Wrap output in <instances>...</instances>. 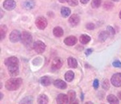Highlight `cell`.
Listing matches in <instances>:
<instances>
[{
    "label": "cell",
    "instance_id": "6",
    "mask_svg": "<svg viewBox=\"0 0 121 104\" xmlns=\"http://www.w3.org/2000/svg\"><path fill=\"white\" fill-rule=\"evenodd\" d=\"M111 82H112L113 86H116V87H120L121 86V74L120 73L115 74L112 77Z\"/></svg>",
    "mask_w": 121,
    "mask_h": 104
},
{
    "label": "cell",
    "instance_id": "40",
    "mask_svg": "<svg viewBox=\"0 0 121 104\" xmlns=\"http://www.w3.org/2000/svg\"><path fill=\"white\" fill-rule=\"evenodd\" d=\"M120 18L121 19V11H120Z\"/></svg>",
    "mask_w": 121,
    "mask_h": 104
},
{
    "label": "cell",
    "instance_id": "22",
    "mask_svg": "<svg viewBox=\"0 0 121 104\" xmlns=\"http://www.w3.org/2000/svg\"><path fill=\"white\" fill-rule=\"evenodd\" d=\"M107 101H108V103H111V104L119 103V99H117L115 95H108V96H107Z\"/></svg>",
    "mask_w": 121,
    "mask_h": 104
},
{
    "label": "cell",
    "instance_id": "21",
    "mask_svg": "<svg viewBox=\"0 0 121 104\" xmlns=\"http://www.w3.org/2000/svg\"><path fill=\"white\" fill-rule=\"evenodd\" d=\"M91 41V37L87 35H82L80 36V43L82 44H86L87 43H89Z\"/></svg>",
    "mask_w": 121,
    "mask_h": 104
},
{
    "label": "cell",
    "instance_id": "3",
    "mask_svg": "<svg viewBox=\"0 0 121 104\" xmlns=\"http://www.w3.org/2000/svg\"><path fill=\"white\" fill-rule=\"evenodd\" d=\"M21 42L23 43V44H24L25 46H29L32 42V36L28 32H23L21 33Z\"/></svg>",
    "mask_w": 121,
    "mask_h": 104
},
{
    "label": "cell",
    "instance_id": "29",
    "mask_svg": "<svg viewBox=\"0 0 121 104\" xmlns=\"http://www.w3.org/2000/svg\"><path fill=\"white\" fill-rule=\"evenodd\" d=\"M66 3H68V4L72 7H75L78 5V1L77 0H66Z\"/></svg>",
    "mask_w": 121,
    "mask_h": 104
},
{
    "label": "cell",
    "instance_id": "10",
    "mask_svg": "<svg viewBox=\"0 0 121 104\" xmlns=\"http://www.w3.org/2000/svg\"><path fill=\"white\" fill-rule=\"evenodd\" d=\"M56 102L59 104H65V103H68L69 101V97L68 95H65V94H60L56 98Z\"/></svg>",
    "mask_w": 121,
    "mask_h": 104
},
{
    "label": "cell",
    "instance_id": "18",
    "mask_svg": "<svg viewBox=\"0 0 121 104\" xmlns=\"http://www.w3.org/2000/svg\"><path fill=\"white\" fill-rule=\"evenodd\" d=\"M23 6H24L25 9L31 10V9L34 8V7H35V2L33 1V0H28V1H26L24 3Z\"/></svg>",
    "mask_w": 121,
    "mask_h": 104
},
{
    "label": "cell",
    "instance_id": "13",
    "mask_svg": "<svg viewBox=\"0 0 121 104\" xmlns=\"http://www.w3.org/2000/svg\"><path fill=\"white\" fill-rule=\"evenodd\" d=\"M53 85L56 86V88H59V89H61V90H65L66 87H67V85L66 83L64 81L62 80H56L55 82H53Z\"/></svg>",
    "mask_w": 121,
    "mask_h": 104
},
{
    "label": "cell",
    "instance_id": "33",
    "mask_svg": "<svg viewBox=\"0 0 121 104\" xmlns=\"http://www.w3.org/2000/svg\"><path fill=\"white\" fill-rule=\"evenodd\" d=\"M99 80L98 79H95V81H94V83H93V86H94V88H95V90H97L99 88Z\"/></svg>",
    "mask_w": 121,
    "mask_h": 104
},
{
    "label": "cell",
    "instance_id": "4",
    "mask_svg": "<svg viewBox=\"0 0 121 104\" xmlns=\"http://www.w3.org/2000/svg\"><path fill=\"white\" fill-rule=\"evenodd\" d=\"M45 44H44V43H43L42 41L40 40H37L36 41V42L33 44V48H34V50L36 51V52H38V53H42V52H44V50H45Z\"/></svg>",
    "mask_w": 121,
    "mask_h": 104
},
{
    "label": "cell",
    "instance_id": "16",
    "mask_svg": "<svg viewBox=\"0 0 121 104\" xmlns=\"http://www.w3.org/2000/svg\"><path fill=\"white\" fill-rule=\"evenodd\" d=\"M109 36H110V34H109L107 31H103V32H101L99 33V40L100 41H105L107 38H108Z\"/></svg>",
    "mask_w": 121,
    "mask_h": 104
},
{
    "label": "cell",
    "instance_id": "27",
    "mask_svg": "<svg viewBox=\"0 0 121 104\" xmlns=\"http://www.w3.org/2000/svg\"><path fill=\"white\" fill-rule=\"evenodd\" d=\"M102 86L104 90H108L110 88V83H109V81L107 79H105L104 81L102 83Z\"/></svg>",
    "mask_w": 121,
    "mask_h": 104
},
{
    "label": "cell",
    "instance_id": "19",
    "mask_svg": "<svg viewBox=\"0 0 121 104\" xmlns=\"http://www.w3.org/2000/svg\"><path fill=\"white\" fill-rule=\"evenodd\" d=\"M37 102L40 104H47L48 103V99L45 95H41L39 96Z\"/></svg>",
    "mask_w": 121,
    "mask_h": 104
},
{
    "label": "cell",
    "instance_id": "26",
    "mask_svg": "<svg viewBox=\"0 0 121 104\" xmlns=\"http://www.w3.org/2000/svg\"><path fill=\"white\" fill-rule=\"evenodd\" d=\"M101 3H102V0H92L91 6H92L93 8H98V7H100Z\"/></svg>",
    "mask_w": 121,
    "mask_h": 104
},
{
    "label": "cell",
    "instance_id": "36",
    "mask_svg": "<svg viewBox=\"0 0 121 104\" xmlns=\"http://www.w3.org/2000/svg\"><path fill=\"white\" fill-rule=\"evenodd\" d=\"M90 0H80V2H81L82 4H86V3H88V2Z\"/></svg>",
    "mask_w": 121,
    "mask_h": 104
},
{
    "label": "cell",
    "instance_id": "1",
    "mask_svg": "<svg viewBox=\"0 0 121 104\" xmlns=\"http://www.w3.org/2000/svg\"><path fill=\"white\" fill-rule=\"evenodd\" d=\"M5 65L8 69V72L11 76L15 77L19 74V60L15 56H11L6 59Z\"/></svg>",
    "mask_w": 121,
    "mask_h": 104
},
{
    "label": "cell",
    "instance_id": "28",
    "mask_svg": "<svg viewBox=\"0 0 121 104\" xmlns=\"http://www.w3.org/2000/svg\"><path fill=\"white\" fill-rule=\"evenodd\" d=\"M103 7L107 10H110L113 7V4L112 3H110V2H106V3H104V5H103Z\"/></svg>",
    "mask_w": 121,
    "mask_h": 104
},
{
    "label": "cell",
    "instance_id": "30",
    "mask_svg": "<svg viewBox=\"0 0 121 104\" xmlns=\"http://www.w3.org/2000/svg\"><path fill=\"white\" fill-rule=\"evenodd\" d=\"M107 31L108 32L109 34H110V36H112V35L115 34V30L113 29V27H112L111 26H108L107 27Z\"/></svg>",
    "mask_w": 121,
    "mask_h": 104
},
{
    "label": "cell",
    "instance_id": "23",
    "mask_svg": "<svg viewBox=\"0 0 121 104\" xmlns=\"http://www.w3.org/2000/svg\"><path fill=\"white\" fill-rule=\"evenodd\" d=\"M60 14H61V15L64 17V18H67V17L70 15V9L68 8V7H61Z\"/></svg>",
    "mask_w": 121,
    "mask_h": 104
},
{
    "label": "cell",
    "instance_id": "35",
    "mask_svg": "<svg viewBox=\"0 0 121 104\" xmlns=\"http://www.w3.org/2000/svg\"><path fill=\"white\" fill-rule=\"evenodd\" d=\"M92 52H93L92 48H88V49H86V50L85 54L86 55V56H89V55L91 54V53H92Z\"/></svg>",
    "mask_w": 121,
    "mask_h": 104
},
{
    "label": "cell",
    "instance_id": "25",
    "mask_svg": "<svg viewBox=\"0 0 121 104\" xmlns=\"http://www.w3.org/2000/svg\"><path fill=\"white\" fill-rule=\"evenodd\" d=\"M0 36H1V40L4 39V37L6 36V33H7V27H6L5 25H1V27H0Z\"/></svg>",
    "mask_w": 121,
    "mask_h": 104
},
{
    "label": "cell",
    "instance_id": "32",
    "mask_svg": "<svg viewBox=\"0 0 121 104\" xmlns=\"http://www.w3.org/2000/svg\"><path fill=\"white\" fill-rule=\"evenodd\" d=\"M87 29H89V30H93V29H95V24L92 23H89L86 24V26Z\"/></svg>",
    "mask_w": 121,
    "mask_h": 104
},
{
    "label": "cell",
    "instance_id": "14",
    "mask_svg": "<svg viewBox=\"0 0 121 104\" xmlns=\"http://www.w3.org/2000/svg\"><path fill=\"white\" fill-rule=\"evenodd\" d=\"M64 32L63 29L60 27H56L55 28L53 29V35L56 37H61L63 36Z\"/></svg>",
    "mask_w": 121,
    "mask_h": 104
},
{
    "label": "cell",
    "instance_id": "12",
    "mask_svg": "<svg viewBox=\"0 0 121 104\" xmlns=\"http://www.w3.org/2000/svg\"><path fill=\"white\" fill-rule=\"evenodd\" d=\"M80 21V18L78 15H72L69 19V23L71 24V26H76L78 24Z\"/></svg>",
    "mask_w": 121,
    "mask_h": 104
},
{
    "label": "cell",
    "instance_id": "38",
    "mask_svg": "<svg viewBox=\"0 0 121 104\" xmlns=\"http://www.w3.org/2000/svg\"><path fill=\"white\" fill-rule=\"evenodd\" d=\"M59 2L60 3H65L66 0H59Z\"/></svg>",
    "mask_w": 121,
    "mask_h": 104
},
{
    "label": "cell",
    "instance_id": "39",
    "mask_svg": "<svg viewBox=\"0 0 121 104\" xmlns=\"http://www.w3.org/2000/svg\"><path fill=\"white\" fill-rule=\"evenodd\" d=\"M112 1H114V2H119L120 0H112Z\"/></svg>",
    "mask_w": 121,
    "mask_h": 104
},
{
    "label": "cell",
    "instance_id": "11",
    "mask_svg": "<svg viewBox=\"0 0 121 104\" xmlns=\"http://www.w3.org/2000/svg\"><path fill=\"white\" fill-rule=\"evenodd\" d=\"M64 43L66 44V45H69V46H73L76 44L77 43V38L73 36H68L66 37L64 40Z\"/></svg>",
    "mask_w": 121,
    "mask_h": 104
},
{
    "label": "cell",
    "instance_id": "9",
    "mask_svg": "<svg viewBox=\"0 0 121 104\" xmlns=\"http://www.w3.org/2000/svg\"><path fill=\"white\" fill-rule=\"evenodd\" d=\"M61 66H62V61L60 60L59 57H56L52 61V63L51 65V68L52 70L59 69Z\"/></svg>",
    "mask_w": 121,
    "mask_h": 104
},
{
    "label": "cell",
    "instance_id": "8",
    "mask_svg": "<svg viewBox=\"0 0 121 104\" xmlns=\"http://www.w3.org/2000/svg\"><path fill=\"white\" fill-rule=\"evenodd\" d=\"M20 38H21V33L19 31L15 30L10 34V40L13 43L18 42L20 40Z\"/></svg>",
    "mask_w": 121,
    "mask_h": 104
},
{
    "label": "cell",
    "instance_id": "37",
    "mask_svg": "<svg viewBox=\"0 0 121 104\" xmlns=\"http://www.w3.org/2000/svg\"><path fill=\"white\" fill-rule=\"evenodd\" d=\"M118 96H119V98H120V99H121V92H119Z\"/></svg>",
    "mask_w": 121,
    "mask_h": 104
},
{
    "label": "cell",
    "instance_id": "2",
    "mask_svg": "<svg viewBox=\"0 0 121 104\" xmlns=\"http://www.w3.org/2000/svg\"><path fill=\"white\" fill-rule=\"evenodd\" d=\"M22 82L23 81L21 78H11V79L7 80L6 82V88L8 91H16L21 86Z\"/></svg>",
    "mask_w": 121,
    "mask_h": 104
},
{
    "label": "cell",
    "instance_id": "34",
    "mask_svg": "<svg viewBox=\"0 0 121 104\" xmlns=\"http://www.w3.org/2000/svg\"><path fill=\"white\" fill-rule=\"evenodd\" d=\"M21 103H32V99H29V97H28V98H26V99H23Z\"/></svg>",
    "mask_w": 121,
    "mask_h": 104
},
{
    "label": "cell",
    "instance_id": "24",
    "mask_svg": "<svg viewBox=\"0 0 121 104\" xmlns=\"http://www.w3.org/2000/svg\"><path fill=\"white\" fill-rule=\"evenodd\" d=\"M68 97H69V101L70 103H72L76 99V93L74 91H69L68 92Z\"/></svg>",
    "mask_w": 121,
    "mask_h": 104
},
{
    "label": "cell",
    "instance_id": "20",
    "mask_svg": "<svg viewBox=\"0 0 121 104\" xmlns=\"http://www.w3.org/2000/svg\"><path fill=\"white\" fill-rule=\"evenodd\" d=\"M65 78L68 82H72L73 80V78H74V74H73V71L66 72L65 74Z\"/></svg>",
    "mask_w": 121,
    "mask_h": 104
},
{
    "label": "cell",
    "instance_id": "31",
    "mask_svg": "<svg viewBox=\"0 0 121 104\" xmlns=\"http://www.w3.org/2000/svg\"><path fill=\"white\" fill-rule=\"evenodd\" d=\"M112 65H113V66H115V67H116V68H121V62L120 61H115L112 63Z\"/></svg>",
    "mask_w": 121,
    "mask_h": 104
},
{
    "label": "cell",
    "instance_id": "17",
    "mask_svg": "<svg viewBox=\"0 0 121 104\" xmlns=\"http://www.w3.org/2000/svg\"><path fill=\"white\" fill-rule=\"evenodd\" d=\"M68 65L71 68H77L78 66V61L76 59H74L73 57H69L68 58Z\"/></svg>",
    "mask_w": 121,
    "mask_h": 104
},
{
    "label": "cell",
    "instance_id": "15",
    "mask_svg": "<svg viewBox=\"0 0 121 104\" xmlns=\"http://www.w3.org/2000/svg\"><path fill=\"white\" fill-rule=\"evenodd\" d=\"M40 84L42 86H49L51 84V78L48 76H44L41 79H40Z\"/></svg>",
    "mask_w": 121,
    "mask_h": 104
},
{
    "label": "cell",
    "instance_id": "7",
    "mask_svg": "<svg viewBox=\"0 0 121 104\" xmlns=\"http://www.w3.org/2000/svg\"><path fill=\"white\" fill-rule=\"evenodd\" d=\"M3 6L7 11H11V10L15 9V7H16V3L14 0H6V1L3 2Z\"/></svg>",
    "mask_w": 121,
    "mask_h": 104
},
{
    "label": "cell",
    "instance_id": "5",
    "mask_svg": "<svg viewBox=\"0 0 121 104\" xmlns=\"http://www.w3.org/2000/svg\"><path fill=\"white\" fill-rule=\"evenodd\" d=\"M47 24H48V22H47V19L44 18V17H38L37 19H36V27H38L40 30H43L47 27Z\"/></svg>",
    "mask_w": 121,
    "mask_h": 104
}]
</instances>
